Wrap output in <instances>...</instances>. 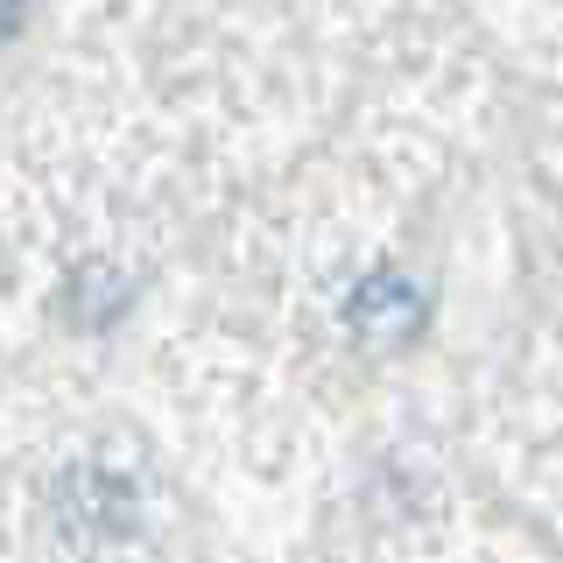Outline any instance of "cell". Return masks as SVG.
<instances>
[{
	"instance_id": "obj_1",
	"label": "cell",
	"mask_w": 563,
	"mask_h": 563,
	"mask_svg": "<svg viewBox=\"0 0 563 563\" xmlns=\"http://www.w3.org/2000/svg\"><path fill=\"white\" fill-rule=\"evenodd\" d=\"M345 324L360 331L366 345H401V339L422 331V289L409 275H395V268H374L345 296Z\"/></svg>"
},
{
	"instance_id": "obj_2",
	"label": "cell",
	"mask_w": 563,
	"mask_h": 563,
	"mask_svg": "<svg viewBox=\"0 0 563 563\" xmlns=\"http://www.w3.org/2000/svg\"><path fill=\"white\" fill-rule=\"evenodd\" d=\"M22 8H29V0H0V35L22 29Z\"/></svg>"
}]
</instances>
